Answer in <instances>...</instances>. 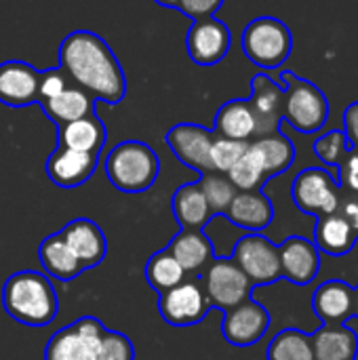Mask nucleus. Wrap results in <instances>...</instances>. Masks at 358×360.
I'll list each match as a JSON object with an SVG mask.
<instances>
[{
	"mask_svg": "<svg viewBox=\"0 0 358 360\" xmlns=\"http://www.w3.org/2000/svg\"><path fill=\"white\" fill-rule=\"evenodd\" d=\"M61 72L95 101L116 105L127 95L124 70L110 44L89 30L70 32L59 44Z\"/></svg>",
	"mask_w": 358,
	"mask_h": 360,
	"instance_id": "1",
	"label": "nucleus"
},
{
	"mask_svg": "<svg viewBox=\"0 0 358 360\" xmlns=\"http://www.w3.org/2000/svg\"><path fill=\"white\" fill-rule=\"evenodd\" d=\"M2 306L11 319L27 327H46L59 312L53 283L36 270H21L6 278Z\"/></svg>",
	"mask_w": 358,
	"mask_h": 360,
	"instance_id": "2",
	"label": "nucleus"
},
{
	"mask_svg": "<svg viewBox=\"0 0 358 360\" xmlns=\"http://www.w3.org/2000/svg\"><path fill=\"white\" fill-rule=\"evenodd\" d=\"M158 173V154L137 139H127L114 146L106 158V175L110 184L124 194H141L150 190L156 184Z\"/></svg>",
	"mask_w": 358,
	"mask_h": 360,
	"instance_id": "3",
	"label": "nucleus"
},
{
	"mask_svg": "<svg viewBox=\"0 0 358 360\" xmlns=\"http://www.w3.org/2000/svg\"><path fill=\"white\" fill-rule=\"evenodd\" d=\"M279 84L285 89L283 120L304 135L321 131L329 116V101L325 93L314 82L300 78L293 72H283Z\"/></svg>",
	"mask_w": 358,
	"mask_h": 360,
	"instance_id": "4",
	"label": "nucleus"
},
{
	"mask_svg": "<svg viewBox=\"0 0 358 360\" xmlns=\"http://www.w3.org/2000/svg\"><path fill=\"white\" fill-rule=\"evenodd\" d=\"M243 53L262 70L281 68L293 49V36L287 23L276 17H257L243 32Z\"/></svg>",
	"mask_w": 358,
	"mask_h": 360,
	"instance_id": "5",
	"label": "nucleus"
},
{
	"mask_svg": "<svg viewBox=\"0 0 358 360\" xmlns=\"http://www.w3.org/2000/svg\"><path fill=\"white\" fill-rule=\"evenodd\" d=\"M230 259L243 270V274L251 281L253 287L272 285L283 278L279 245H274L260 232H249L238 238Z\"/></svg>",
	"mask_w": 358,
	"mask_h": 360,
	"instance_id": "6",
	"label": "nucleus"
},
{
	"mask_svg": "<svg viewBox=\"0 0 358 360\" xmlns=\"http://www.w3.org/2000/svg\"><path fill=\"white\" fill-rule=\"evenodd\" d=\"M340 194H342V188L338 179L327 169H319V167H310L298 173L291 186V198L295 207L302 213L314 215V217L335 213Z\"/></svg>",
	"mask_w": 358,
	"mask_h": 360,
	"instance_id": "7",
	"label": "nucleus"
},
{
	"mask_svg": "<svg viewBox=\"0 0 358 360\" xmlns=\"http://www.w3.org/2000/svg\"><path fill=\"white\" fill-rule=\"evenodd\" d=\"M106 327L95 316H82L59 329L46 344L44 360H95Z\"/></svg>",
	"mask_w": 358,
	"mask_h": 360,
	"instance_id": "8",
	"label": "nucleus"
},
{
	"mask_svg": "<svg viewBox=\"0 0 358 360\" xmlns=\"http://www.w3.org/2000/svg\"><path fill=\"white\" fill-rule=\"evenodd\" d=\"M251 281L230 257H219L209 264L205 276V293L211 306H217L224 312L236 308L251 297Z\"/></svg>",
	"mask_w": 358,
	"mask_h": 360,
	"instance_id": "9",
	"label": "nucleus"
},
{
	"mask_svg": "<svg viewBox=\"0 0 358 360\" xmlns=\"http://www.w3.org/2000/svg\"><path fill=\"white\" fill-rule=\"evenodd\" d=\"M158 310L165 323H169L171 327H190L200 323L209 314L211 304L198 283L184 281L171 291L160 293Z\"/></svg>",
	"mask_w": 358,
	"mask_h": 360,
	"instance_id": "10",
	"label": "nucleus"
},
{
	"mask_svg": "<svg viewBox=\"0 0 358 360\" xmlns=\"http://www.w3.org/2000/svg\"><path fill=\"white\" fill-rule=\"evenodd\" d=\"M230 44H232L230 27L215 17L194 21L190 32L186 34L188 57L203 68L219 63L228 55Z\"/></svg>",
	"mask_w": 358,
	"mask_h": 360,
	"instance_id": "11",
	"label": "nucleus"
},
{
	"mask_svg": "<svg viewBox=\"0 0 358 360\" xmlns=\"http://www.w3.org/2000/svg\"><path fill=\"white\" fill-rule=\"evenodd\" d=\"M213 139H215V133L211 129H205L194 122H179L171 127L169 133L165 135V143L179 158V162L198 173L211 171L209 152H211Z\"/></svg>",
	"mask_w": 358,
	"mask_h": 360,
	"instance_id": "12",
	"label": "nucleus"
},
{
	"mask_svg": "<svg viewBox=\"0 0 358 360\" xmlns=\"http://www.w3.org/2000/svg\"><path fill=\"white\" fill-rule=\"evenodd\" d=\"M255 116V137L272 135L281 131L285 89L268 74H255L251 78V97L247 99Z\"/></svg>",
	"mask_w": 358,
	"mask_h": 360,
	"instance_id": "13",
	"label": "nucleus"
},
{
	"mask_svg": "<svg viewBox=\"0 0 358 360\" xmlns=\"http://www.w3.org/2000/svg\"><path fill=\"white\" fill-rule=\"evenodd\" d=\"M268 327H270L268 310L249 297L236 308L226 310L222 333L228 344L236 348H249L268 333Z\"/></svg>",
	"mask_w": 358,
	"mask_h": 360,
	"instance_id": "14",
	"label": "nucleus"
},
{
	"mask_svg": "<svg viewBox=\"0 0 358 360\" xmlns=\"http://www.w3.org/2000/svg\"><path fill=\"white\" fill-rule=\"evenodd\" d=\"M42 72L27 61L11 59L0 63V103L8 108H25L38 103V86Z\"/></svg>",
	"mask_w": 358,
	"mask_h": 360,
	"instance_id": "15",
	"label": "nucleus"
},
{
	"mask_svg": "<svg viewBox=\"0 0 358 360\" xmlns=\"http://www.w3.org/2000/svg\"><path fill=\"white\" fill-rule=\"evenodd\" d=\"M279 257L281 276L298 287L310 285L321 270V251L304 236H289L279 247Z\"/></svg>",
	"mask_w": 358,
	"mask_h": 360,
	"instance_id": "16",
	"label": "nucleus"
},
{
	"mask_svg": "<svg viewBox=\"0 0 358 360\" xmlns=\"http://www.w3.org/2000/svg\"><path fill=\"white\" fill-rule=\"evenodd\" d=\"M99 162L95 152H78L57 146V150L46 158V175L59 188H78L87 184Z\"/></svg>",
	"mask_w": 358,
	"mask_h": 360,
	"instance_id": "17",
	"label": "nucleus"
},
{
	"mask_svg": "<svg viewBox=\"0 0 358 360\" xmlns=\"http://www.w3.org/2000/svg\"><path fill=\"white\" fill-rule=\"evenodd\" d=\"M61 236L84 270L95 268L106 259L108 240H106L103 230L93 219L78 217V219L70 221L61 230Z\"/></svg>",
	"mask_w": 358,
	"mask_h": 360,
	"instance_id": "18",
	"label": "nucleus"
},
{
	"mask_svg": "<svg viewBox=\"0 0 358 360\" xmlns=\"http://www.w3.org/2000/svg\"><path fill=\"white\" fill-rule=\"evenodd\" d=\"M312 308L325 327H342L354 316V287L344 281H325L312 295Z\"/></svg>",
	"mask_w": 358,
	"mask_h": 360,
	"instance_id": "19",
	"label": "nucleus"
},
{
	"mask_svg": "<svg viewBox=\"0 0 358 360\" xmlns=\"http://www.w3.org/2000/svg\"><path fill=\"white\" fill-rule=\"evenodd\" d=\"M224 217L247 232H262L274 219V207L264 192H238L230 207L226 209Z\"/></svg>",
	"mask_w": 358,
	"mask_h": 360,
	"instance_id": "20",
	"label": "nucleus"
},
{
	"mask_svg": "<svg viewBox=\"0 0 358 360\" xmlns=\"http://www.w3.org/2000/svg\"><path fill=\"white\" fill-rule=\"evenodd\" d=\"M167 251L184 268V272H200L213 262L215 249L211 238L203 230H181L169 245Z\"/></svg>",
	"mask_w": 358,
	"mask_h": 360,
	"instance_id": "21",
	"label": "nucleus"
},
{
	"mask_svg": "<svg viewBox=\"0 0 358 360\" xmlns=\"http://www.w3.org/2000/svg\"><path fill=\"white\" fill-rule=\"evenodd\" d=\"M106 139H108V131L106 124L97 118V114H89L84 118L61 124L57 129V146L78 152L101 154Z\"/></svg>",
	"mask_w": 358,
	"mask_h": 360,
	"instance_id": "22",
	"label": "nucleus"
},
{
	"mask_svg": "<svg viewBox=\"0 0 358 360\" xmlns=\"http://www.w3.org/2000/svg\"><path fill=\"white\" fill-rule=\"evenodd\" d=\"M38 103L44 110L46 118L53 120L57 127L95 114V99L76 84H70L63 93H59L53 99H42Z\"/></svg>",
	"mask_w": 358,
	"mask_h": 360,
	"instance_id": "23",
	"label": "nucleus"
},
{
	"mask_svg": "<svg viewBox=\"0 0 358 360\" xmlns=\"http://www.w3.org/2000/svg\"><path fill=\"white\" fill-rule=\"evenodd\" d=\"M357 240V234L340 213L319 217L314 228V245L319 251L333 257H342L354 249Z\"/></svg>",
	"mask_w": 358,
	"mask_h": 360,
	"instance_id": "24",
	"label": "nucleus"
},
{
	"mask_svg": "<svg viewBox=\"0 0 358 360\" xmlns=\"http://www.w3.org/2000/svg\"><path fill=\"white\" fill-rule=\"evenodd\" d=\"M213 133L236 141H249L251 137H255V116L251 112L249 101L247 99L226 101L215 114Z\"/></svg>",
	"mask_w": 358,
	"mask_h": 360,
	"instance_id": "25",
	"label": "nucleus"
},
{
	"mask_svg": "<svg viewBox=\"0 0 358 360\" xmlns=\"http://www.w3.org/2000/svg\"><path fill=\"white\" fill-rule=\"evenodd\" d=\"M173 215L181 230H203L213 213L198 188V184H184L173 194Z\"/></svg>",
	"mask_w": 358,
	"mask_h": 360,
	"instance_id": "26",
	"label": "nucleus"
},
{
	"mask_svg": "<svg viewBox=\"0 0 358 360\" xmlns=\"http://www.w3.org/2000/svg\"><path fill=\"white\" fill-rule=\"evenodd\" d=\"M314 360H354L358 354V335L354 329L321 327L312 335Z\"/></svg>",
	"mask_w": 358,
	"mask_h": 360,
	"instance_id": "27",
	"label": "nucleus"
},
{
	"mask_svg": "<svg viewBox=\"0 0 358 360\" xmlns=\"http://www.w3.org/2000/svg\"><path fill=\"white\" fill-rule=\"evenodd\" d=\"M249 148L257 154V158H260L268 179L285 173L293 165V160H295L293 141L287 135H283L281 131L272 133V135L257 137L255 141L249 143Z\"/></svg>",
	"mask_w": 358,
	"mask_h": 360,
	"instance_id": "28",
	"label": "nucleus"
},
{
	"mask_svg": "<svg viewBox=\"0 0 358 360\" xmlns=\"http://www.w3.org/2000/svg\"><path fill=\"white\" fill-rule=\"evenodd\" d=\"M38 257L42 268L57 281H74L84 268L70 251L68 243L63 240L61 232L46 236L38 247Z\"/></svg>",
	"mask_w": 358,
	"mask_h": 360,
	"instance_id": "29",
	"label": "nucleus"
},
{
	"mask_svg": "<svg viewBox=\"0 0 358 360\" xmlns=\"http://www.w3.org/2000/svg\"><path fill=\"white\" fill-rule=\"evenodd\" d=\"M268 360H314L312 335L300 329H285L276 333L266 352Z\"/></svg>",
	"mask_w": 358,
	"mask_h": 360,
	"instance_id": "30",
	"label": "nucleus"
},
{
	"mask_svg": "<svg viewBox=\"0 0 358 360\" xmlns=\"http://www.w3.org/2000/svg\"><path fill=\"white\" fill-rule=\"evenodd\" d=\"M146 281L156 293H165V291H171L173 287L181 285L186 281V272L173 259V255L167 249H162V251L154 253L148 259V264H146Z\"/></svg>",
	"mask_w": 358,
	"mask_h": 360,
	"instance_id": "31",
	"label": "nucleus"
},
{
	"mask_svg": "<svg viewBox=\"0 0 358 360\" xmlns=\"http://www.w3.org/2000/svg\"><path fill=\"white\" fill-rule=\"evenodd\" d=\"M213 217L215 215H224L226 209L230 207V202L234 200V196L238 194V190L234 188V184L228 179L226 173H217V171H207L200 173V179L196 181Z\"/></svg>",
	"mask_w": 358,
	"mask_h": 360,
	"instance_id": "32",
	"label": "nucleus"
},
{
	"mask_svg": "<svg viewBox=\"0 0 358 360\" xmlns=\"http://www.w3.org/2000/svg\"><path fill=\"white\" fill-rule=\"evenodd\" d=\"M226 175H228V179L234 184V188L238 192H257L268 181V177L264 173V167H262L257 154L251 148H247V152L241 156V160Z\"/></svg>",
	"mask_w": 358,
	"mask_h": 360,
	"instance_id": "33",
	"label": "nucleus"
},
{
	"mask_svg": "<svg viewBox=\"0 0 358 360\" xmlns=\"http://www.w3.org/2000/svg\"><path fill=\"white\" fill-rule=\"evenodd\" d=\"M247 148H249V141H236V139L215 135V139L211 143V152H209L211 171L228 173L241 160V156L247 152Z\"/></svg>",
	"mask_w": 358,
	"mask_h": 360,
	"instance_id": "34",
	"label": "nucleus"
},
{
	"mask_svg": "<svg viewBox=\"0 0 358 360\" xmlns=\"http://www.w3.org/2000/svg\"><path fill=\"white\" fill-rule=\"evenodd\" d=\"M350 148L352 146L344 131L325 133L314 141V154L329 167H340V162L344 160V156Z\"/></svg>",
	"mask_w": 358,
	"mask_h": 360,
	"instance_id": "35",
	"label": "nucleus"
},
{
	"mask_svg": "<svg viewBox=\"0 0 358 360\" xmlns=\"http://www.w3.org/2000/svg\"><path fill=\"white\" fill-rule=\"evenodd\" d=\"M95 360H135V348L127 335L106 329Z\"/></svg>",
	"mask_w": 358,
	"mask_h": 360,
	"instance_id": "36",
	"label": "nucleus"
},
{
	"mask_svg": "<svg viewBox=\"0 0 358 360\" xmlns=\"http://www.w3.org/2000/svg\"><path fill=\"white\" fill-rule=\"evenodd\" d=\"M68 86H70V82H68V76L61 72V68H57V70H42L40 86H38V101L53 99L59 93H63Z\"/></svg>",
	"mask_w": 358,
	"mask_h": 360,
	"instance_id": "37",
	"label": "nucleus"
},
{
	"mask_svg": "<svg viewBox=\"0 0 358 360\" xmlns=\"http://www.w3.org/2000/svg\"><path fill=\"white\" fill-rule=\"evenodd\" d=\"M340 175H338V184L344 192H352L358 194V150L350 148L344 156V160L340 162Z\"/></svg>",
	"mask_w": 358,
	"mask_h": 360,
	"instance_id": "38",
	"label": "nucleus"
},
{
	"mask_svg": "<svg viewBox=\"0 0 358 360\" xmlns=\"http://www.w3.org/2000/svg\"><path fill=\"white\" fill-rule=\"evenodd\" d=\"M222 4H224V0H179L177 11H181L186 17L198 21V19L213 17L222 8Z\"/></svg>",
	"mask_w": 358,
	"mask_h": 360,
	"instance_id": "39",
	"label": "nucleus"
},
{
	"mask_svg": "<svg viewBox=\"0 0 358 360\" xmlns=\"http://www.w3.org/2000/svg\"><path fill=\"white\" fill-rule=\"evenodd\" d=\"M346 221L348 226L352 228V232L357 234L358 238V194H352V192H344L340 194V202H338V211Z\"/></svg>",
	"mask_w": 358,
	"mask_h": 360,
	"instance_id": "40",
	"label": "nucleus"
},
{
	"mask_svg": "<svg viewBox=\"0 0 358 360\" xmlns=\"http://www.w3.org/2000/svg\"><path fill=\"white\" fill-rule=\"evenodd\" d=\"M344 133L350 141L352 148L358 150V101L350 103L346 110H344Z\"/></svg>",
	"mask_w": 358,
	"mask_h": 360,
	"instance_id": "41",
	"label": "nucleus"
},
{
	"mask_svg": "<svg viewBox=\"0 0 358 360\" xmlns=\"http://www.w3.org/2000/svg\"><path fill=\"white\" fill-rule=\"evenodd\" d=\"M154 2H158V4H162L167 8H177V2L179 0H154Z\"/></svg>",
	"mask_w": 358,
	"mask_h": 360,
	"instance_id": "42",
	"label": "nucleus"
},
{
	"mask_svg": "<svg viewBox=\"0 0 358 360\" xmlns=\"http://www.w3.org/2000/svg\"><path fill=\"white\" fill-rule=\"evenodd\" d=\"M354 316L358 319V285L354 287Z\"/></svg>",
	"mask_w": 358,
	"mask_h": 360,
	"instance_id": "43",
	"label": "nucleus"
}]
</instances>
